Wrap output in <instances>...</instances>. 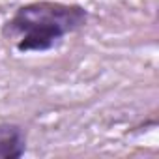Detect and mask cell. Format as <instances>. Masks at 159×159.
I'll list each match as a JSON object with an SVG mask.
<instances>
[{
	"label": "cell",
	"instance_id": "cell-1",
	"mask_svg": "<svg viewBox=\"0 0 159 159\" xmlns=\"http://www.w3.org/2000/svg\"><path fill=\"white\" fill-rule=\"evenodd\" d=\"M88 11L81 6L60 2H32L21 6L6 23L4 36L17 38V51L43 52L56 45L66 34L81 28Z\"/></svg>",
	"mask_w": 159,
	"mask_h": 159
},
{
	"label": "cell",
	"instance_id": "cell-2",
	"mask_svg": "<svg viewBox=\"0 0 159 159\" xmlns=\"http://www.w3.org/2000/svg\"><path fill=\"white\" fill-rule=\"evenodd\" d=\"M26 140L25 131L17 124H0V157L2 159H17L25 153Z\"/></svg>",
	"mask_w": 159,
	"mask_h": 159
}]
</instances>
